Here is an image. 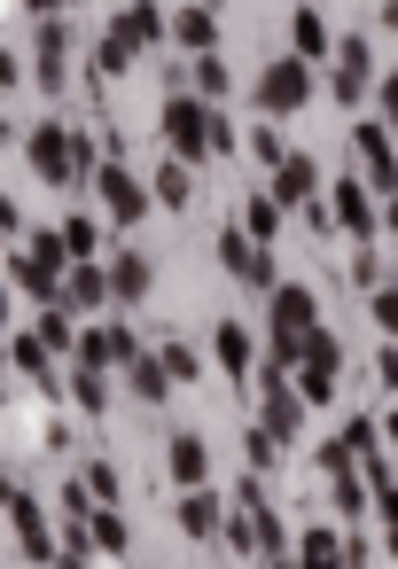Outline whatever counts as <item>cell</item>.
<instances>
[{"label":"cell","instance_id":"obj_1","mask_svg":"<svg viewBox=\"0 0 398 569\" xmlns=\"http://www.w3.org/2000/svg\"><path fill=\"white\" fill-rule=\"evenodd\" d=\"M273 336H281V351H297V343L312 336V297H305V289H281V297H273Z\"/></svg>","mask_w":398,"mask_h":569},{"label":"cell","instance_id":"obj_2","mask_svg":"<svg viewBox=\"0 0 398 569\" xmlns=\"http://www.w3.org/2000/svg\"><path fill=\"white\" fill-rule=\"evenodd\" d=\"M305 102V63H273L266 71V110H297Z\"/></svg>","mask_w":398,"mask_h":569},{"label":"cell","instance_id":"obj_3","mask_svg":"<svg viewBox=\"0 0 398 569\" xmlns=\"http://www.w3.org/2000/svg\"><path fill=\"white\" fill-rule=\"evenodd\" d=\"M367 94V48L344 40V63H336V102H359Z\"/></svg>","mask_w":398,"mask_h":569},{"label":"cell","instance_id":"obj_4","mask_svg":"<svg viewBox=\"0 0 398 569\" xmlns=\"http://www.w3.org/2000/svg\"><path fill=\"white\" fill-rule=\"evenodd\" d=\"M102 196H110V211H118V219H141V196H133V180H126V172H102Z\"/></svg>","mask_w":398,"mask_h":569},{"label":"cell","instance_id":"obj_5","mask_svg":"<svg viewBox=\"0 0 398 569\" xmlns=\"http://www.w3.org/2000/svg\"><path fill=\"white\" fill-rule=\"evenodd\" d=\"M172 476H180V483L203 476V445H196V437H172Z\"/></svg>","mask_w":398,"mask_h":569},{"label":"cell","instance_id":"obj_6","mask_svg":"<svg viewBox=\"0 0 398 569\" xmlns=\"http://www.w3.org/2000/svg\"><path fill=\"white\" fill-rule=\"evenodd\" d=\"M336 211H344V227L367 234V196H359V188H336Z\"/></svg>","mask_w":398,"mask_h":569},{"label":"cell","instance_id":"obj_7","mask_svg":"<svg viewBox=\"0 0 398 569\" xmlns=\"http://www.w3.org/2000/svg\"><path fill=\"white\" fill-rule=\"evenodd\" d=\"M180 40L203 48V40H211V9H188V17H180Z\"/></svg>","mask_w":398,"mask_h":569},{"label":"cell","instance_id":"obj_8","mask_svg":"<svg viewBox=\"0 0 398 569\" xmlns=\"http://www.w3.org/2000/svg\"><path fill=\"white\" fill-rule=\"evenodd\" d=\"M180 530H196V538H203V530H211V499H203V491H196V499H188V507H180Z\"/></svg>","mask_w":398,"mask_h":569},{"label":"cell","instance_id":"obj_9","mask_svg":"<svg viewBox=\"0 0 398 569\" xmlns=\"http://www.w3.org/2000/svg\"><path fill=\"white\" fill-rule=\"evenodd\" d=\"M305 188H312V164H305V157H297V164H281V196H305Z\"/></svg>","mask_w":398,"mask_h":569},{"label":"cell","instance_id":"obj_10","mask_svg":"<svg viewBox=\"0 0 398 569\" xmlns=\"http://www.w3.org/2000/svg\"><path fill=\"white\" fill-rule=\"evenodd\" d=\"M266 421H273L281 437H297V406H289V398H273V406H266Z\"/></svg>","mask_w":398,"mask_h":569},{"label":"cell","instance_id":"obj_11","mask_svg":"<svg viewBox=\"0 0 398 569\" xmlns=\"http://www.w3.org/2000/svg\"><path fill=\"white\" fill-rule=\"evenodd\" d=\"M390 118H398V87H390Z\"/></svg>","mask_w":398,"mask_h":569}]
</instances>
